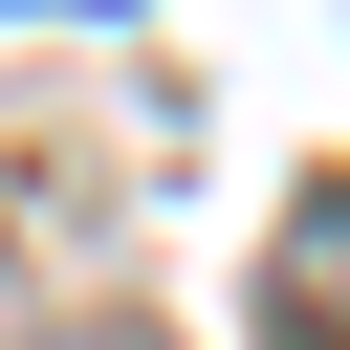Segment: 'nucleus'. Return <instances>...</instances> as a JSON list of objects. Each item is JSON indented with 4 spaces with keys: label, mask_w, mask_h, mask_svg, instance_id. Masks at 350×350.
Listing matches in <instances>:
<instances>
[{
    "label": "nucleus",
    "mask_w": 350,
    "mask_h": 350,
    "mask_svg": "<svg viewBox=\"0 0 350 350\" xmlns=\"http://www.w3.org/2000/svg\"><path fill=\"white\" fill-rule=\"evenodd\" d=\"M306 284L350 306V197H306V219H284V306H306ZM306 350H350V328H306Z\"/></svg>",
    "instance_id": "f257e3e1"
}]
</instances>
